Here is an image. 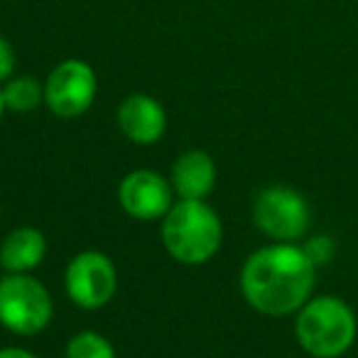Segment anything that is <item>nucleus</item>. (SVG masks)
I'll list each match as a JSON object with an SVG mask.
<instances>
[{
	"label": "nucleus",
	"mask_w": 358,
	"mask_h": 358,
	"mask_svg": "<svg viewBox=\"0 0 358 358\" xmlns=\"http://www.w3.org/2000/svg\"><path fill=\"white\" fill-rule=\"evenodd\" d=\"M317 268L302 248L278 243L260 248L241 270V289L253 309L270 317L299 312L314 289Z\"/></svg>",
	"instance_id": "f257e3e1"
},
{
	"label": "nucleus",
	"mask_w": 358,
	"mask_h": 358,
	"mask_svg": "<svg viewBox=\"0 0 358 358\" xmlns=\"http://www.w3.org/2000/svg\"><path fill=\"white\" fill-rule=\"evenodd\" d=\"M224 229L221 219L209 204L182 199L164 214L162 243L174 260L185 265H201L219 250Z\"/></svg>",
	"instance_id": "f03ea898"
},
{
	"label": "nucleus",
	"mask_w": 358,
	"mask_h": 358,
	"mask_svg": "<svg viewBox=\"0 0 358 358\" xmlns=\"http://www.w3.org/2000/svg\"><path fill=\"white\" fill-rule=\"evenodd\" d=\"M297 341L314 358H338L356 338V314L343 299L324 294L307 299L294 322Z\"/></svg>",
	"instance_id": "7ed1b4c3"
},
{
	"label": "nucleus",
	"mask_w": 358,
	"mask_h": 358,
	"mask_svg": "<svg viewBox=\"0 0 358 358\" xmlns=\"http://www.w3.org/2000/svg\"><path fill=\"white\" fill-rule=\"evenodd\" d=\"M52 297L42 282L25 273L0 280V324L20 336H32L52 322Z\"/></svg>",
	"instance_id": "20e7f679"
},
{
	"label": "nucleus",
	"mask_w": 358,
	"mask_h": 358,
	"mask_svg": "<svg viewBox=\"0 0 358 358\" xmlns=\"http://www.w3.org/2000/svg\"><path fill=\"white\" fill-rule=\"evenodd\" d=\"M255 226L275 241H297L309 229V204L299 192L289 187H268L255 196Z\"/></svg>",
	"instance_id": "39448f33"
},
{
	"label": "nucleus",
	"mask_w": 358,
	"mask_h": 358,
	"mask_svg": "<svg viewBox=\"0 0 358 358\" xmlns=\"http://www.w3.org/2000/svg\"><path fill=\"white\" fill-rule=\"evenodd\" d=\"M66 294L81 309H101L113 299L118 287L115 265L99 250L79 253L66 268Z\"/></svg>",
	"instance_id": "423d86ee"
},
{
	"label": "nucleus",
	"mask_w": 358,
	"mask_h": 358,
	"mask_svg": "<svg viewBox=\"0 0 358 358\" xmlns=\"http://www.w3.org/2000/svg\"><path fill=\"white\" fill-rule=\"evenodd\" d=\"M96 74L86 62L66 59L52 69L45 84V103L59 118H76L86 113L96 99Z\"/></svg>",
	"instance_id": "0eeeda50"
},
{
	"label": "nucleus",
	"mask_w": 358,
	"mask_h": 358,
	"mask_svg": "<svg viewBox=\"0 0 358 358\" xmlns=\"http://www.w3.org/2000/svg\"><path fill=\"white\" fill-rule=\"evenodd\" d=\"M118 199L130 216L155 221L172 209V185L152 169H135L120 182Z\"/></svg>",
	"instance_id": "6e6552de"
},
{
	"label": "nucleus",
	"mask_w": 358,
	"mask_h": 358,
	"mask_svg": "<svg viewBox=\"0 0 358 358\" xmlns=\"http://www.w3.org/2000/svg\"><path fill=\"white\" fill-rule=\"evenodd\" d=\"M118 125L123 135L135 145H152L164 135L167 115L159 101L145 94H133L120 103Z\"/></svg>",
	"instance_id": "1a4fd4ad"
},
{
	"label": "nucleus",
	"mask_w": 358,
	"mask_h": 358,
	"mask_svg": "<svg viewBox=\"0 0 358 358\" xmlns=\"http://www.w3.org/2000/svg\"><path fill=\"white\" fill-rule=\"evenodd\" d=\"M216 185V164L201 150H187L172 164V189L182 199L204 201L214 192Z\"/></svg>",
	"instance_id": "9d476101"
},
{
	"label": "nucleus",
	"mask_w": 358,
	"mask_h": 358,
	"mask_svg": "<svg viewBox=\"0 0 358 358\" xmlns=\"http://www.w3.org/2000/svg\"><path fill=\"white\" fill-rule=\"evenodd\" d=\"M47 241L45 234L32 226L15 229L0 245V265L8 273H30L45 260Z\"/></svg>",
	"instance_id": "9b49d317"
},
{
	"label": "nucleus",
	"mask_w": 358,
	"mask_h": 358,
	"mask_svg": "<svg viewBox=\"0 0 358 358\" xmlns=\"http://www.w3.org/2000/svg\"><path fill=\"white\" fill-rule=\"evenodd\" d=\"M3 99L8 110L30 113L40 106V101H45V86L37 84L32 76H17L3 86Z\"/></svg>",
	"instance_id": "f8f14e48"
},
{
	"label": "nucleus",
	"mask_w": 358,
	"mask_h": 358,
	"mask_svg": "<svg viewBox=\"0 0 358 358\" xmlns=\"http://www.w3.org/2000/svg\"><path fill=\"white\" fill-rule=\"evenodd\" d=\"M66 358H115V351L101 334L81 331L66 346Z\"/></svg>",
	"instance_id": "ddd939ff"
},
{
	"label": "nucleus",
	"mask_w": 358,
	"mask_h": 358,
	"mask_svg": "<svg viewBox=\"0 0 358 358\" xmlns=\"http://www.w3.org/2000/svg\"><path fill=\"white\" fill-rule=\"evenodd\" d=\"M304 255H307L309 260H312L314 268H319V265H327L329 260L334 258V241L329 238V236H314L312 241H307L304 243Z\"/></svg>",
	"instance_id": "4468645a"
},
{
	"label": "nucleus",
	"mask_w": 358,
	"mask_h": 358,
	"mask_svg": "<svg viewBox=\"0 0 358 358\" xmlns=\"http://www.w3.org/2000/svg\"><path fill=\"white\" fill-rule=\"evenodd\" d=\"M15 69V52L6 37H0V81H8Z\"/></svg>",
	"instance_id": "2eb2a0df"
},
{
	"label": "nucleus",
	"mask_w": 358,
	"mask_h": 358,
	"mask_svg": "<svg viewBox=\"0 0 358 358\" xmlns=\"http://www.w3.org/2000/svg\"><path fill=\"white\" fill-rule=\"evenodd\" d=\"M0 358H37V356L30 351H25V348L10 346V348H0Z\"/></svg>",
	"instance_id": "dca6fc26"
},
{
	"label": "nucleus",
	"mask_w": 358,
	"mask_h": 358,
	"mask_svg": "<svg viewBox=\"0 0 358 358\" xmlns=\"http://www.w3.org/2000/svg\"><path fill=\"white\" fill-rule=\"evenodd\" d=\"M6 99H3V89H0V118H3V113H6Z\"/></svg>",
	"instance_id": "f3484780"
}]
</instances>
